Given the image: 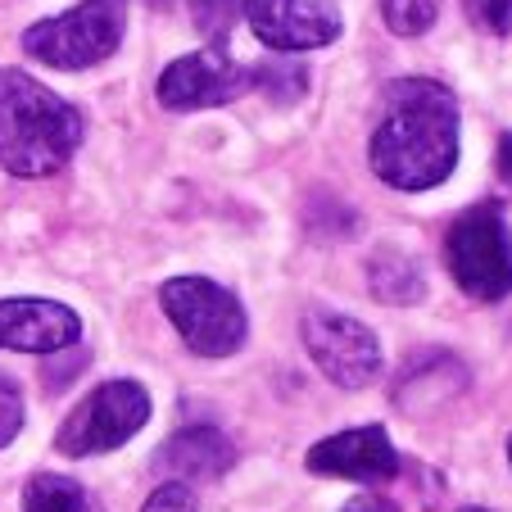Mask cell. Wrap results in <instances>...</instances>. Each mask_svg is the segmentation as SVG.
<instances>
[{
  "label": "cell",
  "mask_w": 512,
  "mask_h": 512,
  "mask_svg": "<svg viewBox=\"0 0 512 512\" xmlns=\"http://www.w3.org/2000/svg\"><path fill=\"white\" fill-rule=\"evenodd\" d=\"M368 164L395 191H431L458 164V100L435 78H399L372 132Z\"/></svg>",
  "instance_id": "1"
},
{
  "label": "cell",
  "mask_w": 512,
  "mask_h": 512,
  "mask_svg": "<svg viewBox=\"0 0 512 512\" xmlns=\"http://www.w3.org/2000/svg\"><path fill=\"white\" fill-rule=\"evenodd\" d=\"M82 145V114L23 68H0V168L50 177Z\"/></svg>",
  "instance_id": "2"
},
{
  "label": "cell",
  "mask_w": 512,
  "mask_h": 512,
  "mask_svg": "<svg viewBox=\"0 0 512 512\" xmlns=\"http://www.w3.org/2000/svg\"><path fill=\"white\" fill-rule=\"evenodd\" d=\"M445 268L463 295L481 304L512 295V232L499 204H472L445 236Z\"/></svg>",
  "instance_id": "3"
},
{
  "label": "cell",
  "mask_w": 512,
  "mask_h": 512,
  "mask_svg": "<svg viewBox=\"0 0 512 512\" xmlns=\"http://www.w3.org/2000/svg\"><path fill=\"white\" fill-rule=\"evenodd\" d=\"M159 304H164L168 322L177 327V336L186 340V349L200 358H227L250 336V318H245L241 300L209 277L164 281Z\"/></svg>",
  "instance_id": "4"
},
{
  "label": "cell",
  "mask_w": 512,
  "mask_h": 512,
  "mask_svg": "<svg viewBox=\"0 0 512 512\" xmlns=\"http://www.w3.org/2000/svg\"><path fill=\"white\" fill-rule=\"evenodd\" d=\"M123 28V0H82L68 14L32 23L23 32V50L41 64L59 68V73H78V68H91L114 55L118 41H123Z\"/></svg>",
  "instance_id": "5"
},
{
  "label": "cell",
  "mask_w": 512,
  "mask_h": 512,
  "mask_svg": "<svg viewBox=\"0 0 512 512\" xmlns=\"http://www.w3.org/2000/svg\"><path fill=\"white\" fill-rule=\"evenodd\" d=\"M150 422V395L136 381H105L64 417L55 435V449L64 458H91L127 445Z\"/></svg>",
  "instance_id": "6"
},
{
  "label": "cell",
  "mask_w": 512,
  "mask_h": 512,
  "mask_svg": "<svg viewBox=\"0 0 512 512\" xmlns=\"http://www.w3.org/2000/svg\"><path fill=\"white\" fill-rule=\"evenodd\" d=\"M300 336L309 358L318 363V372L327 381H336L340 390H363L381 377V340L372 336V327H363L349 313L309 309Z\"/></svg>",
  "instance_id": "7"
},
{
  "label": "cell",
  "mask_w": 512,
  "mask_h": 512,
  "mask_svg": "<svg viewBox=\"0 0 512 512\" xmlns=\"http://www.w3.org/2000/svg\"><path fill=\"white\" fill-rule=\"evenodd\" d=\"M254 68L232 59L223 46H204L191 55L173 59V64L159 73V105L173 109V114H191V109H213L227 105V100L245 96L254 87Z\"/></svg>",
  "instance_id": "8"
},
{
  "label": "cell",
  "mask_w": 512,
  "mask_h": 512,
  "mask_svg": "<svg viewBox=\"0 0 512 512\" xmlns=\"http://www.w3.org/2000/svg\"><path fill=\"white\" fill-rule=\"evenodd\" d=\"M250 32L277 55L318 50L340 37V5L336 0H245Z\"/></svg>",
  "instance_id": "9"
},
{
  "label": "cell",
  "mask_w": 512,
  "mask_h": 512,
  "mask_svg": "<svg viewBox=\"0 0 512 512\" xmlns=\"http://www.w3.org/2000/svg\"><path fill=\"white\" fill-rule=\"evenodd\" d=\"M309 472L381 485L399 476V449L390 445L386 426H349V431L327 435L309 449Z\"/></svg>",
  "instance_id": "10"
},
{
  "label": "cell",
  "mask_w": 512,
  "mask_h": 512,
  "mask_svg": "<svg viewBox=\"0 0 512 512\" xmlns=\"http://www.w3.org/2000/svg\"><path fill=\"white\" fill-rule=\"evenodd\" d=\"M82 318L59 300H0V349L59 354L78 345Z\"/></svg>",
  "instance_id": "11"
},
{
  "label": "cell",
  "mask_w": 512,
  "mask_h": 512,
  "mask_svg": "<svg viewBox=\"0 0 512 512\" xmlns=\"http://www.w3.org/2000/svg\"><path fill=\"white\" fill-rule=\"evenodd\" d=\"M236 463V449L218 426H186V431L168 435L164 449L155 454V472L177 485L213 481Z\"/></svg>",
  "instance_id": "12"
},
{
  "label": "cell",
  "mask_w": 512,
  "mask_h": 512,
  "mask_svg": "<svg viewBox=\"0 0 512 512\" xmlns=\"http://www.w3.org/2000/svg\"><path fill=\"white\" fill-rule=\"evenodd\" d=\"M368 281H372V295H377L381 304H417L426 295L422 268L399 250H381L377 259L368 263Z\"/></svg>",
  "instance_id": "13"
},
{
  "label": "cell",
  "mask_w": 512,
  "mask_h": 512,
  "mask_svg": "<svg viewBox=\"0 0 512 512\" xmlns=\"http://www.w3.org/2000/svg\"><path fill=\"white\" fill-rule=\"evenodd\" d=\"M23 512H100V508L78 481L41 472V476H32L28 490H23Z\"/></svg>",
  "instance_id": "14"
},
{
  "label": "cell",
  "mask_w": 512,
  "mask_h": 512,
  "mask_svg": "<svg viewBox=\"0 0 512 512\" xmlns=\"http://www.w3.org/2000/svg\"><path fill=\"white\" fill-rule=\"evenodd\" d=\"M381 19L395 37H422L440 19V0H381Z\"/></svg>",
  "instance_id": "15"
},
{
  "label": "cell",
  "mask_w": 512,
  "mask_h": 512,
  "mask_svg": "<svg viewBox=\"0 0 512 512\" xmlns=\"http://www.w3.org/2000/svg\"><path fill=\"white\" fill-rule=\"evenodd\" d=\"M463 10L490 37H508L512 32V0H463Z\"/></svg>",
  "instance_id": "16"
},
{
  "label": "cell",
  "mask_w": 512,
  "mask_h": 512,
  "mask_svg": "<svg viewBox=\"0 0 512 512\" xmlns=\"http://www.w3.org/2000/svg\"><path fill=\"white\" fill-rule=\"evenodd\" d=\"M19 431H23V395H19V386L0 372V449L10 445Z\"/></svg>",
  "instance_id": "17"
},
{
  "label": "cell",
  "mask_w": 512,
  "mask_h": 512,
  "mask_svg": "<svg viewBox=\"0 0 512 512\" xmlns=\"http://www.w3.org/2000/svg\"><path fill=\"white\" fill-rule=\"evenodd\" d=\"M141 512H200V503H195V494L186 490V485L168 481V485H159V490L145 499Z\"/></svg>",
  "instance_id": "18"
},
{
  "label": "cell",
  "mask_w": 512,
  "mask_h": 512,
  "mask_svg": "<svg viewBox=\"0 0 512 512\" xmlns=\"http://www.w3.org/2000/svg\"><path fill=\"white\" fill-rule=\"evenodd\" d=\"M340 512H399V503L381 499V494H358V499H349Z\"/></svg>",
  "instance_id": "19"
},
{
  "label": "cell",
  "mask_w": 512,
  "mask_h": 512,
  "mask_svg": "<svg viewBox=\"0 0 512 512\" xmlns=\"http://www.w3.org/2000/svg\"><path fill=\"white\" fill-rule=\"evenodd\" d=\"M499 177L512 186V132L499 141Z\"/></svg>",
  "instance_id": "20"
},
{
  "label": "cell",
  "mask_w": 512,
  "mask_h": 512,
  "mask_svg": "<svg viewBox=\"0 0 512 512\" xmlns=\"http://www.w3.org/2000/svg\"><path fill=\"white\" fill-rule=\"evenodd\" d=\"M145 5H159V10H168V5H177V0H145ZM186 5H195V0H186Z\"/></svg>",
  "instance_id": "21"
},
{
  "label": "cell",
  "mask_w": 512,
  "mask_h": 512,
  "mask_svg": "<svg viewBox=\"0 0 512 512\" xmlns=\"http://www.w3.org/2000/svg\"><path fill=\"white\" fill-rule=\"evenodd\" d=\"M458 512H490V508H458Z\"/></svg>",
  "instance_id": "22"
},
{
  "label": "cell",
  "mask_w": 512,
  "mask_h": 512,
  "mask_svg": "<svg viewBox=\"0 0 512 512\" xmlns=\"http://www.w3.org/2000/svg\"><path fill=\"white\" fill-rule=\"evenodd\" d=\"M508 458H512V435H508Z\"/></svg>",
  "instance_id": "23"
}]
</instances>
